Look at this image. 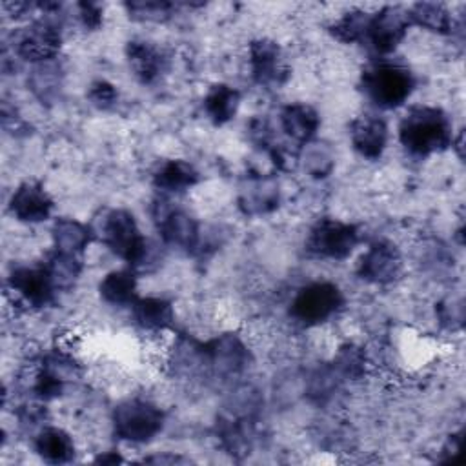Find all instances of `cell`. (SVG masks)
<instances>
[{
  "label": "cell",
  "mask_w": 466,
  "mask_h": 466,
  "mask_svg": "<svg viewBox=\"0 0 466 466\" xmlns=\"http://www.w3.org/2000/svg\"><path fill=\"white\" fill-rule=\"evenodd\" d=\"M437 317L441 320L442 326H446L448 329H457L462 326V319H464V309H462V302L457 300H446L441 302L437 306Z\"/></svg>",
  "instance_id": "35"
},
{
  "label": "cell",
  "mask_w": 466,
  "mask_h": 466,
  "mask_svg": "<svg viewBox=\"0 0 466 466\" xmlns=\"http://www.w3.org/2000/svg\"><path fill=\"white\" fill-rule=\"evenodd\" d=\"M402 268L400 249L393 242L380 238L373 240L359 258L357 275L364 282L386 286L402 275Z\"/></svg>",
  "instance_id": "11"
},
{
  "label": "cell",
  "mask_w": 466,
  "mask_h": 466,
  "mask_svg": "<svg viewBox=\"0 0 466 466\" xmlns=\"http://www.w3.org/2000/svg\"><path fill=\"white\" fill-rule=\"evenodd\" d=\"M238 209L248 217L268 215L280 204V186L273 173L249 171L238 187Z\"/></svg>",
  "instance_id": "15"
},
{
  "label": "cell",
  "mask_w": 466,
  "mask_h": 466,
  "mask_svg": "<svg viewBox=\"0 0 466 466\" xmlns=\"http://www.w3.org/2000/svg\"><path fill=\"white\" fill-rule=\"evenodd\" d=\"M36 455L49 464H67L75 459L73 437L58 426H44L33 441Z\"/></svg>",
  "instance_id": "22"
},
{
  "label": "cell",
  "mask_w": 466,
  "mask_h": 466,
  "mask_svg": "<svg viewBox=\"0 0 466 466\" xmlns=\"http://www.w3.org/2000/svg\"><path fill=\"white\" fill-rule=\"evenodd\" d=\"M93 462L96 464H120L124 462V457L118 453V451H104V453H98Z\"/></svg>",
  "instance_id": "38"
},
{
  "label": "cell",
  "mask_w": 466,
  "mask_h": 466,
  "mask_svg": "<svg viewBox=\"0 0 466 466\" xmlns=\"http://www.w3.org/2000/svg\"><path fill=\"white\" fill-rule=\"evenodd\" d=\"M86 98L96 109L106 111V109H111L118 102V89L109 80L98 78L89 84V87L86 91Z\"/></svg>",
  "instance_id": "33"
},
{
  "label": "cell",
  "mask_w": 466,
  "mask_h": 466,
  "mask_svg": "<svg viewBox=\"0 0 466 466\" xmlns=\"http://www.w3.org/2000/svg\"><path fill=\"white\" fill-rule=\"evenodd\" d=\"M124 53H126L129 71L144 86H151L158 82L167 73L169 56L158 44L151 40H146V38L127 40Z\"/></svg>",
  "instance_id": "16"
},
{
  "label": "cell",
  "mask_w": 466,
  "mask_h": 466,
  "mask_svg": "<svg viewBox=\"0 0 466 466\" xmlns=\"http://www.w3.org/2000/svg\"><path fill=\"white\" fill-rule=\"evenodd\" d=\"M42 264L49 279L53 280L56 291H69L80 279L84 258L80 255H71V253H62L53 249L51 253H47Z\"/></svg>",
  "instance_id": "28"
},
{
  "label": "cell",
  "mask_w": 466,
  "mask_h": 466,
  "mask_svg": "<svg viewBox=\"0 0 466 466\" xmlns=\"http://www.w3.org/2000/svg\"><path fill=\"white\" fill-rule=\"evenodd\" d=\"M240 107V91L229 84L217 82L209 86L202 100V109L206 116L215 126H224L237 116Z\"/></svg>",
  "instance_id": "24"
},
{
  "label": "cell",
  "mask_w": 466,
  "mask_h": 466,
  "mask_svg": "<svg viewBox=\"0 0 466 466\" xmlns=\"http://www.w3.org/2000/svg\"><path fill=\"white\" fill-rule=\"evenodd\" d=\"M78 18L82 25L89 31H98L104 24V7L96 2H78Z\"/></svg>",
  "instance_id": "34"
},
{
  "label": "cell",
  "mask_w": 466,
  "mask_h": 466,
  "mask_svg": "<svg viewBox=\"0 0 466 466\" xmlns=\"http://www.w3.org/2000/svg\"><path fill=\"white\" fill-rule=\"evenodd\" d=\"M417 86L413 69L400 58L377 56L359 75V89L379 109H397L408 102Z\"/></svg>",
  "instance_id": "2"
},
{
  "label": "cell",
  "mask_w": 466,
  "mask_h": 466,
  "mask_svg": "<svg viewBox=\"0 0 466 466\" xmlns=\"http://www.w3.org/2000/svg\"><path fill=\"white\" fill-rule=\"evenodd\" d=\"M202 360L217 375H237L251 362V353L237 333H222L202 342Z\"/></svg>",
  "instance_id": "14"
},
{
  "label": "cell",
  "mask_w": 466,
  "mask_h": 466,
  "mask_svg": "<svg viewBox=\"0 0 466 466\" xmlns=\"http://www.w3.org/2000/svg\"><path fill=\"white\" fill-rule=\"evenodd\" d=\"M60 49L62 29L51 15L33 20L13 35V55L33 66L56 60Z\"/></svg>",
  "instance_id": "7"
},
{
  "label": "cell",
  "mask_w": 466,
  "mask_h": 466,
  "mask_svg": "<svg viewBox=\"0 0 466 466\" xmlns=\"http://www.w3.org/2000/svg\"><path fill=\"white\" fill-rule=\"evenodd\" d=\"M344 306L342 289L329 280H315L302 286L289 304V317L300 326L313 328L328 322Z\"/></svg>",
  "instance_id": "5"
},
{
  "label": "cell",
  "mask_w": 466,
  "mask_h": 466,
  "mask_svg": "<svg viewBox=\"0 0 466 466\" xmlns=\"http://www.w3.org/2000/svg\"><path fill=\"white\" fill-rule=\"evenodd\" d=\"M279 126L284 137L300 147L317 137L320 115L306 102H291L280 109Z\"/></svg>",
  "instance_id": "19"
},
{
  "label": "cell",
  "mask_w": 466,
  "mask_h": 466,
  "mask_svg": "<svg viewBox=\"0 0 466 466\" xmlns=\"http://www.w3.org/2000/svg\"><path fill=\"white\" fill-rule=\"evenodd\" d=\"M62 67L56 60L35 64L29 76H27V86L31 93L46 106H51L56 102L62 91Z\"/></svg>",
  "instance_id": "27"
},
{
  "label": "cell",
  "mask_w": 466,
  "mask_h": 466,
  "mask_svg": "<svg viewBox=\"0 0 466 466\" xmlns=\"http://www.w3.org/2000/svg\"><path fill=\"white\" fill-rule=\"evenodd\" d=\"M371 13L364 9H350L328 25V33L342 44H359L366 40Z\"/></svg>",
  "instance_id": "30"
},
{
  "label": "cell",
  "mask_w": 466,
  "mask_h": 466,
  "mask_svg": "<svg viewBox=\"0 0 466 466\" xmlns=\"http://www.w3.org/2000/svg\"><path fill=\"white\" fill-rule=\"evenodd\" d=\"M198 180L200 173L184 158H167L160 162L151 175L153 186L162 193H184L197 186Z\"/></svg>",
  "instance_id": "20"
},
{
  "label": "cell",
  "mask_w": 466,
  "mask_h": 466,
  "mask_svg": "<svg viewBox=\"0 0 466 466\" xmlns=\"http://www.w3.org/2000/svg\"><path fill=\"white\" fill-rule=\"evenodd\" d=\"M353 149L366 160H379L388 144V124L382 116L362 113L348 124Z\"/></svg>",
  "instance_id": "18"
},
{
  "label": "cell",
  "mask_w": 466,
  "mask_h": 466,
  "mask_svg": "<svg viewBox=\"0 0 466 466\" xmlns=\"http://www.w3.org/2000/svg\"><path fill=\"white\" fill-rule=\"evenodd\" d=\"M360 242V231L355 224L331 217L319 218L308 231L304 249L308 255L328 260H344Z\"/></svg>",
  "instance_id": "6"
},
{
  "label": "cell",
  "mask_w": 466,
  "mask_h": 466,
  "mask_svg": "<svg viewBox=\"0 0 466 466\" xmlns=\"http://www.w3.org/2000/svg\"><path fill=\"white\" fill-rule=\"evenodd\" d=\"M5 286L13 295H16L31 309L47 308L49 304L55 302L58 293L44 264L15 268L9 273Z\"/></svg>",
  "instance_id": "12"
},
{
  "label": "cell",
  "mask_w": 466,
  "mask_h": 466,
  "mask_svg": "<svg viewBox=\"0 0 466 466\" xmlns=\"http://www.w3.org/2000/svg\"><path fill=\"white\" fill-rule=\"evenodd\" d=\"M131 315L144 331H164L175 322L173 304L162 297H138L131 306Z\"/></svg>",
  "instance_id": "23"
},
{
  "label": "cell",
  "mask_w": 466,
  "mask_h": 466,
  "mask_svg": "<svg viewBox=\"0 0 466 466\" xmlns=\"http://www.w3.org/2000/svg\"><path fill=\"white\" fill-rule=\"evenodd\" d=\"M453 138V124L448 113L437 106H410L399 122V142L417 158L450 149Z\"/></svg>",
  "instance_id": "1"
},
{
  "label": "cell",
  "mask_w": 466,
  "mask_h": 466,
  "mask_svg": "<svg viewBox=\"0 0 466 466\" xmlns=\"http://www.w3.org/2000/svg\"><path fill=\"white\" fill-rule=\"evenodd\" d=\"M249 75L264 89H280L291 76L284 49L271 38H255L248 46Z\"/></svg>",
  "instance_id": "9"
},
{
  "label": "cell",
  "mask_w": 466,
  "mask_h": 466,
  "mask_svg": "<svg viewBox=\"0 0 466 466\" xmlns=\"http://www.w3.org/2000/svg\"><path fill=\"white\" fill-rule=\"evenodd\" d=\"M100 299L111 306H133L138 299V280L135 269H113L98 282Z\"/></svg>",
  "instance_id": "25"
},
{
  "label": "cell",
  "mask_w": 466,
  "mask_h": 466,
  "mask_svg": "<svg viewBox=\"0 0 466 466\" xmlns=\"http://www.w3.org/2000/svg\"><path fill=\"white\" fill-rule=\"evenodd\" d=\"M297 164L311 177V178H326L331 175L335 167V151L324 140H309L308 144L300 146L297 155Z\"/></svg>",
  "instance_id": "29"
},
{
  "label": "cell",
  "mask_w": 466,
  "mask_h": 466,
  "mask_svg": "<svg viewBox=\"0 0 466 466\" xmlns=\"http://www.w3.org/2000/svg\"><path fill=\"white\" fill-rule=\"evenodd\" d=\"M461 442H462V430H459L448 437V441L442 446L441 461H455L461 451Z\"/></svg>",
  "instance_id": "36"
},
{
  "label": "cell",
  "mask_w": 466,
  "mask_h": 466,
  "mask_svg": "<svg viewBox=\"0 0 466 466\" xmlns=\"http://www.w3.org/2000/svg\"><path fill=\"white\" fill-rule=\"evenodd\" d=\"M127 15L133 20L138 22H164L167 20L177 5L173 2H160V0H135V2H126L124 4Z\"/></svg>",
  "instance_id": "32"
},
{
  "label": "cell",
  "mask_w": 466,
  "mask_h": 466,
  "mask_svg": "<svg viewBox=\"0 0 466 466\" xmlns=\"http://www.w3.org/2000/svg\"><path fill=\"white\" fill-rule=\"evenodd\" d=\"M142 462H147V464H186V462H189V459H186L182 455H177V453L164 451V453L144 457Z\"/></svg>",
  "instance_id": "37"
},
{
  "label": "cell",
  "mask_w": 466,
  "mask_h": 466,
  "mask_svg": "<svg viewBox=\"0 0 466 466\" xmlns=\"http://www.w3.org/2000/svg\"><path fill=\"white\" fill-rule=\"evenodd\" d=\"M55 208V200L46 189V186L38 180H25L16 186L11 193L7 209L9 213L24 224H38L46 222Z\"/></svg>",
  "instance_id": "17"
},
{
  "label": "cell",
  "mask_w": 466,
  "mask_h": 466,
  "mask_svg": "<svg viewBox=\"0 0 466 466\" xmlns=\"http://www.w3.org/2000/svg\"><path fill=\"white\" fill-rule=\"evenodd\" d=\"M89 226L95 240L102 242L113 255L127 262L131 269L142 268L147 262L149 242L131 211L124 208H102Z\"/></svg>",
  "instance_id": "3"
},
{
  "label": "cell",
  "mask_w": 466,
  "mask_h": 466,
  "mask_svg": "<svg viewBox=\"0 0 466 466\" xmlns=\"http://www.w3.org/2000/svg\"><path fill=\"white\" fill-rule=\"evenodd\" d=\"M166 413L155 402L138 397L118 402L111 413L115 437L135 444L153 441L162 431Z\"/></svg>",
  "instance_id": "4"
},
{
  "label": "cell",
  "mask_w": 466,
  "mask_h": 466,
  "mask_svg": "<svg viewBox=\"0 0 466 466\" xmlns=\"http://www.w3.org/2000/svg\"><path fill=\"white\" fill-rule=\"evenodd\" d=\"M153 220L166 246L186 253H193L200 246V226L197 218L169 200L157 198L153 202Z\"/></svg>",
  "instance_id": "8"
},
{
  "label": "cell",
  "mask_w": 466,
  "mask_h": 466,
  "mask_svg": "<svg viewBox=\"0 0 466 466\" xmlns=\"http://www.w3.org/2000/svg\"><path fill=\"white\" fill-rule=\"evenodd\" d=\"M331 368L339 375V379L357 380L366 371V351L353 342H346L333 357Z\"/></svg>",
  "instance_id": "31"
},
{
  "label": "cell",
  "mask_w": 466,
  "mask_h": 466,
  "mask_svg": "<svg viewBox=\"0 0 466 466\" xmlns=\"http://www.w3.org/2000/svg\"><path fill=\"white\" fill-rule=\"evenodd\" d=\"M411 27L408 9L400 5H384L371 13L366 44L377 53V56H390L408 35Z\"/></svg>",
  "instance_id": "10"
},
{
  "label": "cell",
  "mask_w": 466,
  "mask_h": 466,
  "mask_svg": "<svg viewBox=\"0 0 466 466\" xmlns=\"http://www.w3.org/2000/svg\"><path fill=\"white\" fill-rule=\"evenodd\" d=\"M78 373L80 366L71 353L64 350H53L44 355L35 375L33 390L42 400L56 399L66 391V386L78 377Z\"/></svg>",
  "instance_id": "13"
},
{
  "label": "cell",
  "mask_w": 466,
  "mask_h": 466,
  "mask_svg": "<svg viewBox=\"0 0 466 466\" xmlns=\"http://www.w3.org/2000/svg\"><path fill=\"white\" fill-rule=\"evenodd\" d=\"M411 25H419L435 35H451L455 20L451 11L442 2H417L408 7Z\"/></svg>",
  "instance_id": "26"
},
{
  "label": "cell",
  "mask_w": 466,
  "mask_h": 466,
  "mask_svg": "<svg viewBox=\"0 0 466 466\" xmlns=\"http://www.w3.org/2000/svg\"><path fill=\"white\" fill-rule=\"evenodd\" d=\"M53 249L71 255H84L86 248L95 240L89 224L80 222L73 217H58L51 228Z\"/></svg>",
  "instance_id": "21"
}]
</instances>
